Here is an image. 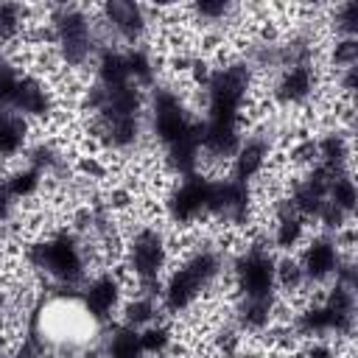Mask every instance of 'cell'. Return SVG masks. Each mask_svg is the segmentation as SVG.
<instances>
[{
    "label": "cell",
    "mask_w": 358,
    "mask_h": 358,
    "mask_svg": "<svg viewBox=\"0 0 358 358\" xmlns=\"http://www.w3.org/2000/svg\"><path fill=\"white\" fill-rule=\"evenodd\" d=\"M252 87V64L249 62H229L210 73L204 92H207V112L201 123V154L213 159H232L243 134V103Z\"/></svg>",
    "instance_id": "1"
},
{
    "label": "cell",
    "mask_w": 358,
    "mask_h": 358,
    "mask_svg": "<svg viewBox=\"0 0 358 358\" xmlns=\"http://www.w3.org/2000/svg\"><path fill=\"white\" fill-rule=\"evenodd\" d=\"M151 131L162 143L165 159L179 176H190L199 171L201 123L168 87H154L151 92Z\"/></svg>",
    "instance_id": "2"
},
{
    "label": "cell",
    "mask_w": 358,
    "mask_h": 358,
    "mask_svg": "<svg viewBox=\"0 0 358 358\" xmlns=\"http://www.w3.org/2000/svg\"><path fill=\"white\" fill-rule=\"evenodd\" d=\"M87 106L95 112L101 137L109 148L126 151L140 140L143 95L137 84H92L87 92Z\"/></svg>",
    "instance_id": "3"
},
{
    "label": "cell",
    "mask_w": 358,
    "mask_h": 358,
    "mask_svg": "<svg viewBox=\"0 0 358 358\" xmlns=\"http://www.w3.org/2000/svg\"><path fill=\"white\" fill-rule=\"evenodd\" d=\"M224 271V257L218 249L204 246L199 252H193L179 268L171 271L168 282L162 285L159 296H162V308L168 313H182L187 310Z\"/></svg>",
    "instance_id": "4"
},
{
    "label": "cell",
    "mask_w": 358,
    "mask_h": 358,
    "mask_svg": "<svg viewBox=\"0 0 358 358\" xmlns=\"http://www.w3.org/2000/svg\"><path fill=\"white\" fill-rule=\"evenodd\" d=\"M28 263L64 288L81 285L87 277L84 243L73 232H56L45 241H36L34 246H28Z\"/></svg>",
    "instance_id": "5"
},
{
    "label": "cell",
    "mask_w": 358,
    "mask_h": 358,
    "mask_svg": "<svg viewBox=\"0 0 358 358\" xmlns=\"http://www.w3.org/2000/svg\"><path fill=\"white\" fill-rule=\"evenodd\" d=\"M355 324V288L333 282L327 296L316 305H308L296 313V336L322 338V336H350Z\"/></svg>",
    "instance_id": "6"
},
{
    "label": "cell",
    "mask_w": 358,
    "mask_h": 358,
    "mask_svg": "<svg viewBox=\"0 0 358 358\" xmlns=\"http://www.w3.org/2000/svg\"><path fill=\"white\" fill-rule=\"evenodd\" d=\"M50 31H53V42L59 48V56L67 67H84L90 59L98 56L95 28H92V20L87 17L84 8H76V6L53 8Z\"/></svg>",
    "instance_id": "7"
},
{
    "label": "cell",
    "mask_w": 358,
    "mask_h": 358,
    "mask_svg": "<svg viewBox=\"0 0 358 358\" xmlns=\"http://www.w3.org/2000/svg\"><path fill=\"white\" fill-rule=\"evenodd\" d=\"M235 288L241 299H271L277 296V257L263 243L246 246L235 263Z\"/></svg>",
    "instance_id": "8"
},
{
    "label": "cell",
    "mask_w": 358,
    "mask_h": 358,
    "mask_svg": "<svg viewBox=\"0 0 358 358\" xmlns=\"http://www.w3.org/2000/svg\"><path fill=\"white\" fill-rule=\"evenodd\" d=\"M168 263V246L159 229L143 227L134 232L129 241V268L140 280L143 294H157L159 291V274Z\"/></svg>",
    "instance_id": "9"
},
{
    "label": "cell",
    "mask_w": 358,
    "mask_h": 358,
    "mask_svg": "<svg viewBox=\"0 0 358 358\" xmlns=\"http://www.w3.org/2000/svg\"><path fill=\"white\" fill-rule=\"evenodd\" d=\"M213 193H215V179L201 176L199 171L190 176H182V182L171 190L165 207L173 224H193L201 215H213Z\"/></svg>",
    "instance_id": "10"
},
{
    "label": "cell",
    "mask_w": 358,
    "mask_h": 358,
    "mask_svg": "<svg viewBox=\"0 0 358 358\" xmlns=\"http://www.w3.org/2000/svg\"><path fill=\"white\" fill-rule=\"evenodd\" d=\"M341 249H338V235H316L313 241H308L302 257L296 260L299 268H302V277H305V285H319V282H327L333 280L338 263H341Z\"/></svg>",
    "instance_id": "11"
},
{
    "label": "cell",
    "mask_w": 358,
    "mask_h": 358,
    "mask_svg": "<svg viewBox=\"0 0 358 358\" xmlns=\"http://www.w3.org/2000/svg\"><path fill=\"white\" fill-rule=\"evenodd\" d=\"M316 67L313 59L308 62H291L285 67L277 70V84H274V98L285 106H296L305 103L313 92H316Z\"/></svg>",
    "instance_id": "12"
},
{
    "label": "cell",
    "mask_w": 358,
    "mask_h": 358,
    "mask_svg": "<svg viewBox=\"0 0 358 358\" xmlns=\"http://www.w3.org/2000/svg\"><path fill=\"white\" fill-rule=\"evenodd\" d=\"M78 302H81L84 313L95 324L109 322L112 313L120 305V280L115 274H98V277H92L90 282H84Z\"/></svg>",
    "instance_id": "13"
},
{
    "label": "cell",
    "mask_w": 358,
    "mask_h": 358,
    "mask_svg": "<svg viewBox=\"0 0 358 358\" xmlns=\"http://www.w3.org/2000/svg\"><path fill=\"white\" fill-rule=\"evenodd\" d=\"M268 154H271V145H268L266 137H260V134L243 137L235 157H232V179L252 185L263 173V168L268 162Z\"/></svg>",
    "instance_id": "14"
},
{
    "label": "cell",
    "mask_w": 358,
    "mask_h": 358,
    "mask_svg": "<svg viewBox=\"0 0 358 358\" xmlns=\"http://www.w3.org/2000/svg\"><path fill=\"white\" fill-rule=\"evenodd\" d=\"M103 17H106V25L129 42V48L143 36L148 20H145V8L131 3V0H112L103 6Z\"/></svg>",
    "instance_id": "15"
},
{
    "label": "cell",
    "mask_w": 358,
    "mask_h": 358,
    "mask_svg": "<svg viewBox=\"0 0 358 358\" xmlns=\"http://www.w3.org/2000/svg\"><path fill=\"white\" fill-rule=\"evenodd\" d=\"M50 106H53V101H50L48 87L42 81L31 78V76H22L8 109L17 112V115H22L28 120V117H45L50 112Z\"/></svg>",
    "instance_id": "16"
},
{
    "label": "cell",
    "mask_w": 358,
    "mask_h": 358,
    "mask_svg": "<svg viewBox=\"0 0 358 358\" xmlns=\"http://www.w3.org/2000/svg\"><path fill=\"white\" fill-rule=\"evenodd\" d=\"M305 235V218L291 207L288 199L277 201V210H274V232H271V241L280 252H291Z\"/></svg>",
    "instance_id": "17"
},
{
    "label": "cell",
    "mask_w": 358,
    "mask_h": 358,
    "mask_svg": "<svg viewBox=\"0 0 358 358\" xmlns=\"http://www.w3.org/2000/svg\"><path fill=\"white\" fill-rule=\"evenodd\" d=\"M28 145V120L0 106V159H11Z\"/></svg>",
    "instance_id": "18"
},
{
    "label": "cell",
    "mask_w": 358,
    "mask_h": 358,
    "mask_svg": "<svg viewBox=\"0 0 358 358\" xmlns=\"http://www.w3.org/2000/svg\"><path fill=\"white\" fill-rule=\"evenodd\" d=\"M347 159H350V145L341 131H330L316 143V165L324 168L327 173L347 171Z\"/></svg>",
    "instance_id": "19"
},
{
    "label": "cell",
    "mask_w": 358,
    "mask_h": 358,
    "mask_svg": "<svg viewBox=\"0 0 358 358\" xmlns=\"http://www.w3.org/2000/svg\"><path fill=\"white\" fill-rule=\"evenodd\" d=\"M103 358H145L140 344V330L129 324L112 327V333L103 341Z\"/></svg>",
    "instance_id": "20"
},
{
    "label": "cell",
    "mask_w": 358,
    "mask_h": 358,
    "mask_svg": "<svg viewBox=\"0 0 358 358\" xmlns=\"http://www.w3.org/2000/svg\"><path fill=\"white\" fill-rule=\"evenodd\" d=\"M355 201H358V190H355V182H352L350 171L333 173L330 185H327V204H333L338 213H344L350 218L352 210H355Z\"/></svg>",
    "instance_id": "21"
},
{
    "label": "cell",
    "mask_w": 358,
    "mask_h": 358,
    "mask_svg": "<svg viewBox=\"0 0 358 358\" xmlns=\"http://www.w3.org/2000/svg\"><path fill=\"white\" fill-rule=\"evenodd\" d=\"M42 179H45V176H42L34 165H25V168L8 173L6 179H0V187H3L14 201H22V199H31V196L39 190Z\"/></svg>",
    "instance_id": "22"
},
{
    "label": "cell",
    "mask_w": 358,
    "mask_h": 358,
    "mask_svg": "<svg viewBox=\"0 0 358 358\" xmlns=\"http://www.w3.org/2000/svg\"><path fill=\"white\" fill-rule=\"evenodd\" d=\"M274 302L271 299H238V324L241 330H263L271 322Z\"/></svg>",
    "instance_id": "23"
},
{
    "label": "cell",
    "mask_w": 358,
    "mask_h": 358,
    "mask_svg": "<svg viewBox=\"0 0 358 358\" xmlns=\"http://www.w3.org/2000/svg\"><path fill=\"white\" fill-rule=\"evenodd\" d=\"M126 70H129V78L137 84V87H148L154 84V76H157V67H154V59L145 48H126Z\"/></svg>",
    "instance_id": "24"
},
{
    "label": "cell",
    "mask_w": 358,
    "mask_h": 358,
    "mask_svg": "<svg viewBox=\"0 0 358 358\" xmlns=\"http://www.w3.org/2000/svg\"><path fill=\"white\" fill-rule=\"evenodd\" d=\"M154 319H157V299H154V294H143L140 291L123 308V324H129L134 330H143V327L154 324Z\"/></svg>",
    "instance_id": "25"
},
{
    "label": "cell",
    "mask_w": 358,
    "mask_h": 358,
    "mask_svg": "<svg viewBox=\"0 0 358 358\" xmlns=\"http://www.w3.org/2000/svg\"><path fill=\"white\" fill-rule=\"evenodd\" d=\"M25 28V6L0 3V42H11Z\"/></svg>",
    "instance_id": "26"
},
{
    "label": "cell",
    "mask_w": 358,
    "mask_h": 358,
    "mask_svg": "<svg viewBox=\"0 0 358 358\" xmlns=\"http://www.w3.org/2000/svg\"><path fill=\"white\" fill-rule=\"evenodd\" d=\"M62 162H64V157L53 148V145H45V143H39L36 148H31L28 151V165H34L42 176H48V173H56L59 168H62Z\"/></svg>",
    "instance_id": "27"
},
{
    "label": "cell",
    "mask_w": 358,
    "mask_h": 358,
    "mask_svg": "<svg viewBox=\"0 0 358 358\" xmlns=\"http://www.w3.org/2000/svg\"><path fill=\"white\" fill-rule=\"evenodd\" d=\"M140 344L145 355H162L171 347V330L165 324H148L140 330Z\"/></svg>",
    "instance_id": "28"
},
{
    "label": "cell",
    "mask_w": 358,
    "mask_h": 358,
    "mask_svg": "<svg viewBox=\"0 0 358 358\" xmlns=\"http://www.w3.org/2000/svg\"><path fill=\"white\" fill-rule=\"evenodd\" d=\"M330 59H333V64H336L338 73L355 67V62H358V39L355 36H338L336 45H333Z\"/></svg>",
    "instance_id": "29"
},
{
    "label": "cell",
    "mask_w": 358,
    "mask_h": 358,
    "mask_svg": "<svg viewBox=\"0 0 358 358\" xmlns=\"http://www.w3.org/2000/svg\"><path fill=\"white\" fill-rule=\"evenodd\" d=\"M305 285V277H302V268H299V263L296 260H291V257H282V260H277V288H282V291H299Z\"/></svg>",
    "instance_id": "30"
},
{
    "label": "cell",
    "mask_w": 358,
    "mask_h": 358,
    "mask_svg": "<svg viewBox=\"0 0 358 358\" xmlns=\"http://www.w3.org/2000/svg\"><path fill=\"white\" fill-rule=\"evenodd\" d=\"M333 28L338 36H355V31H358V3L355 0H347L336 8Z\"/></svg>",
    "instance_id": "31"
},
{
    "label": "cell",
    "mask_w": 358,
    "mask_h": 358,
    "mask_svg": "<svg viewBox=\"0 0 358 358\" xmlns=\"http://www.w3.org/2000/svg\"><path fill=\"white\" fill-rule=\"evenodd\" d=\"M20 73H17V67L6 59V56H0V106H11V98H14V92H17V84H20Z\"/></svg>",
    "instance_id": "32"
},
{
    "label": "cell",
    "mask_w": 358,
    "mask_h": 358,
    "mask_svg": "<svg viewBox=\"0 0 358 358\" xmlns=\"http://www.w3.org/2000/svg\"><path fill=\"white\" fill-rule=\"evenodd\" d=\"M193 11H196L201 20H207V22H221V20L229 17L232 6L224 3V0H201V3L193 6Z\"/></svg>",
    "instance_id": "33"
},
{
    "label": "cell",
    "mask_w": 358,
    "mask_h": 358,
    "mask_svg": "<svg viewBox=\"0 0 358 358\" xmlns=\"http://www.w3.org/2000/svg\"><path fill=\"white\" fill-rule=\"evenodd\" d=\"M305 358H338V355H336V350L327 347V344H313Z\"/></svg>",
    "instance_id": "34"
}]
</instances>
